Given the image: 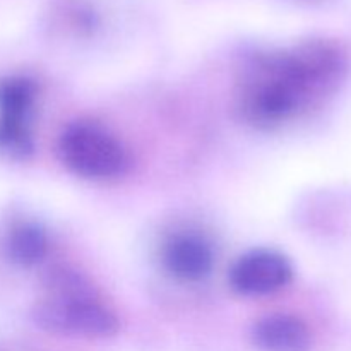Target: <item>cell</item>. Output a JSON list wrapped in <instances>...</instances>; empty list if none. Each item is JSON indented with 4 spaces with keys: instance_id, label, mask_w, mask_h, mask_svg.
Masks as SVG:
<instances>
[{
    "instance_id": "6",
    "label": "cell",
    "mask_w": 351,
    "mask_h": 351,
    "mask_svg": "<svg viewBox=\"0 0 351 351\" xmlns=\"http://www.w3.org/2000/svg\"><path fill=\"white\" fill-rule=\"evenodd\" d=\"M254 341L264 351H308L311 332L293 315H269L254 328Z\"/></svg>"
},
{
    "instance_id": "7",
    "label": "cell",
    "mask_w": 351,
    "mask_h": 351,
    "mask_svg": "<svg viewBox=\"0 0 351 351\" xmlns=\"http://www.w3.org/2000/svg\"><path fill=\"white\" fill-rule=\"evenodd\" d=\"M48 242L43 230L36 225H19L5 240V252L19 266H34L47 256Z\"/></svg>"
},
{
    "instance_id": "8",
    "label": "cell",
    "mask_w": 351,
    "mask_h": 351,
    "mask_svg": "<svg viewBox=\"0 0 351 351\" xmlns=\"http://www.w3.org/2000/svg\"><path fill=\"white\" fill-rule=\"evenodd\" d=\"M34 88L27 79L10 77L0 82V119L27 122Z\"/></svg>"
},
{
    "instance_id": "2",
    "label": "cell",
    "mask_w": 351,
    "mask_h": 351,
    "mask_svg": "<svg viewBox=\"0 0 351 351\" xmlns=\"http://www.w3.org/2000/svg\"><path fill=\"white\" fill-rule=\"evenodd\" d=\"M34 319L41 328L57 335L108 338L119 331L115 314L96 300L81 278L65 273L51 281L50 293L36 305Z\"/></svg>"
},
{
    "instance_id": "5",
    "label": "cell",
    "mask_w": 351,
    "mask_h": 351,
    "mask_svg": "<svg viewBox=\"0 0 351 351\" xmlns=\"http://www.w3.org/2000/svg\"><path fill=\"white\" fill-rule=\"evenodd\" d=\"M165 266L177 280L201 281L213 269V250L199 237H175L165 249Z\"/></svg>"
},
{
    "instance_id": "4",
    "label": "cell",
    "mask_w": 351,
    "mask_h": 351,
    "mask_svg": "<svg viewBox=\"0 0 351 351\" xmlns=\"http://www.w3.org/2000/svg\"><path fill=\"white\" fill-rule=\"evenodd\" d=\"M291 266L281 254L254 250L237 261L230 273L233 288L243 295H269L287 287Z\"/></svg>"
},
{
    "instance_id": "3",
    "label": "cell",
    "mask_w": 351,
    "mask_h": 351,
    "mask_svg": "<svg viewBox=\"0 0 351 351\" xmlns=\"http://www.w3.org/2000/svg\"><path fill=\"white\" fill-rule=\"evenodd\" d=\"M58 153L69 170L93 180L120 177L129 168V154L120 141L91 123L69 127L58 141Z\"/></svg>"
},
{
    "instance_id": "1",
    "label": "cell",
    "mask_w": 351,
    "mask_h": 351,
    "mask_svg": "<svg viewBox=\"0 0 351 351\" xmlns=\"http://www.w3.org/2000/svg\"><path fill=\"white\" fill-rule=\"evenodd\" d=\"M341 71V51L329 41H311L269 55L243 79L239 108L247 122L274 127L324 95Z\"/></svg>"
},
{
    "instance_id": "9",
    "label": "cell",
    "mask_w": 351,
    "mask_h": 351,
    "mask_svg": "<svg viewBox=\"0 0 351 351\" xmlns=\"http://www.w3.org/2000/svg\"><path fill=\"white\" fill-rule=\"evenodd\" d=\"M31 134L27 122L0 119V151L9 156H26L31 151Z\"/></svg>"
}]
</instances>
